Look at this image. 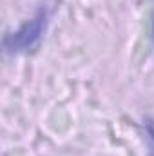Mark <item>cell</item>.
Instances as JSON below:
<instances>
[{"label":"cell","mask_w":154,"mask_h":156,"mask_svg":"<svg viewBox=\"0 0 154 156\" xmlns=\"http://www.w3.org/2000/svg\"><path fill=\"white\" fill-rule=\"evenodd\" d=\"M47 22H49V9L44 5V7H40L38 11L35 13V16L29 22H26L16 33L9 35L5 38V42H4L5 49L9 53H20V51L35 47L40 42L44 31H45Z\"/></svg>","instance_id":"obj_1"},{"label":"cell","mask_w":154,"mask_h":156,"mask_svg":"<svg viewBox=\"0 0 154 156\" xmlns=\"http://www.w3.org/2000/svg\"><path fill=\"white\" fill-rule=\"evenodd\" d=\"M149 133H151V138H152V144H154V129L149 125ZM152 156H154V145H152Z\"/></svg>","instance_id":"obj_2"}]
</instances>
